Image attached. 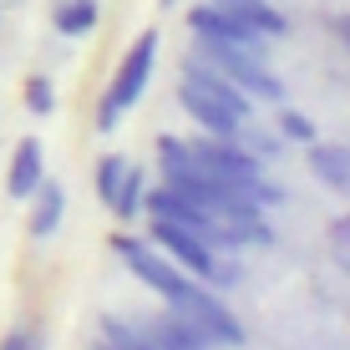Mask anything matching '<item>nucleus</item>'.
Wrapping results in <instances>:
<instances>
[{"instance_id": "6e6552de", "label": "nucleus", "mask_w": 350, "mask_h": 350, "mask_svg": "<svg viewBox=\"0 0 350 350\" xmlns=\"http://www.w3.org/2000/svg\"><path fill=\"white\" fill-rule=\"evenodd\" d=\"M178 102H183V112L203 127V137H239V127H244V117L228 112L219 96H208L203 87H193V81L178 87Z\"/></svg>"}, {"instance_id": "a211bd4d", "label": "nucleus", "mask_w": 350, "mask_h": 350, "mask_svg": "<svg viewBox=\"0 0 350 350\" xmlns=\"http://www.w3.org/2000/svg\"><path fill=\"white\" fill-rule=\"evenodd\" d=\"M122 173H127V158H122V152H107V158L96 163V198H102V203H112V193H117V183H122Z\"/></svg>"}, {"instance_id": "423d86ee", "label": "nucleus", "mask_w": 350, "mask_h": 350, "mask_svg": "<svg viewBox=\"0 0 350 350\" xmlns=\"http://www.w3.org/2000/svg\"><path fill=\"white\" fill-rule=\"evenodd\" d=\"M112 249H117V259H122L127 269H132V274H137L142 284L152 289V295H163V305H167V299H173L178 289H183V280H188V274L178 269V264L167 259V254H163L158 244H148V239H132V234H112Z\"/></svg>"}, {"instance_id": "9b49d317", "label": "nucleus", "mask_w": 350, "mask_h": 350, "mask_svg": "<svg viewBox=\"0 0 350 350\" xmlns=\"http://www.w3.org/2000/svg\"><path fill=\"white\" fill-rule=\"evenodd\" d=\"M148 335H152V345H158V350H213L208 335H203L193 320L173 315V310H163L158 320H148Z\"/></svg>"}, {"instance_id": "0eeeda50", "label": "nucleus", "mask_w": 350, "mask_h": 350, "mask_svg": "<svg viewBox=\"0 0 350 350\" xmlns=\"http://www.w3.org/2000/svg\"><path fill=\"white\" fill-rule=\"evenodd\" d=\"M188 26H193V36H203V41L244 46V51H254V56L269 51V41H264L259 31H249L244 21L234 16V10H224V5H219V0H213V5H193V10H188Z\"/></svg>"}, {"instance_id": "412c9836", "label": "nucleus", "mask_w": 350, "mask_h": 350, "mask_svg": "<svg viewBox=\"0 0 350 350\" xmlns=\"http://www.w3.org/2000/svg\"><path fill=\"white\" fill-rule=\"evenodd\" d=\"M0 350H46V340L31 330V325H16V330H5V340H0Z\"/></svg>"}, {"instance_id": "6ab92c4d", "label": "nucleus", "mask_w": 350, "mask_h": 350, "mask_svg": "<svg viewBox=\"0 0 350 350\" xmlns=\"http://www.w3.org/2000/svg\"><path fill=\"white\" fill-rule=\"evenodd\" d=\"M280 137H289V142H315V122H310L305 112H295V107H284V112H280Z\"/></svg>"}, {"instance_id": "20e7f679", "label": "nucleus", "mask_w": 350, "mask_h": 350, "mask_svg": "<svg viewBox=\"0 0 350 350\" xmlns=\"http://www.w3.org/2000/svg\"><path fill=\"white\" fill-rule=\"evenodd\" d=\"M167 310L183 315V320H193L213 345H244V325H239V315L213 295V289H203V280H193V274L183 280V289L167 299Z\"/></svg>"}, {"instance_id": "39448f33", "label": "nucleus", "mask_w": 350, "mask_h": 350, "mask_svg": "<svg viewBox=\"0 0 350 350\" xmlns=\"http://www.w3.org/2000/svg\"><path fill=\"white\" fill-rule=\"evenodd\" d=\"M152 244H158L163 254L173 259L178 269H183V274H193V280H203V284H213V280H234V269H224V264H219V249H213L203 234L183 228V224L152 219Z\"/></svg>"}, {"instance_id": "5701e85b", "label": "nucleus", "mask_w": 350, "mask_h": 350, "mask_svg": "<svg viewBox=\"0 0 350 350\" xmlns=\"http://www.w3.org/2000/svg\"><path fill=\"white\" fill-rule=\"evenodd\" d=\"M335 234H340V239H350V219H345V224H335Z\"/></svg>"}, {"instance_id": "f257e3e1", "label": "nucleus", "mask_w": 350, "mask_h": 350, "mask_svg": "<svg viewBox=\"0 0 350 350\" xmlns=\"http://www.w3.org/2000/svg\"><path fill=\"white\" fill-rule=\"evenodd\" d=\"M188 152H193V163L208 167L213 178H224V183H234V188L254 193L264 208L280 198V193L264 183V163H259V158H254V152H249L239 137H198V142H188Z\"/></svg>"}, {"instance_id": "aec40b11", "label": "nucleus", "mask_w": 350, "mask_h": 350, "mask_svg": "<svg viewBox=\"0 0 350 350\" xmlns=\"http://www.w3.org/2000/svg\"><path fill=\"white\" fill-rule=\"evenodd\" d=\"M26 107H31L36 117H51L56 92H51V81H46V77H31V81H26Z\"/></svg>"}, {"instance_id": "ddd939ff", "label": "nucleus", "mask_w": 350, "mask_h": 350, "mask_svg": "<svg viewBox=\"0 0 350 350\" xmlns=\"http://www.w3.org/2000/svg\"><path fill=\"white\" fill-rule=\"evenodd\" d=\"M219 5H224V10H234V16L244 21L249 31H259L264 41H280V36L289 31V21L269 5V0H219Z\"/></svg>"}, {"instance_id": "1a4fd4ad", "label": "nucleus", "mask_w": 350, "mask_h": 350, "mask_svg": "<svg viewBox=\"0 0 350 350\" xmlns=\"http://www.w3.org/2000/svg\"><path fill=\"white\" fill-rule=\"evenodd\" d=\"M46 178V148L36 137H21L16 152H10V173H5V193L10 198H31Z\"/></svg>"}, {"instance_id": "4468645a", "label": "nucleus", "mask_w": 350, "mask_h": 350, "mask_svg": "<svg viewBox=\"0 0 350 350\" xmlns=\"http://www.w3.org/2000/svg\"><path fill=\"white\" fill-rule=\"evenodd\" d=\"M310 167H315L320 183L350 193V148H335V142H310Z\"/></svg>"}, {"instance_id": "f03ea898", "label": "nucleus", "mask_w": 350, "mask_h": 350, "mask_svg": "<svg viewBox=\"0 0 350 350\" xmlns=\"http://www.w3.org/2000/svg\"><path fill=\"white\" fill-rule=\"evenodd\" d=\"M152 62H158V31H142L137 41L127 46L112 87H107L102 107H96V132H117V117L137 107V96L148 92V81H152Z\"/></svg>"}, {"instance_id": "7ed1b4c3", "label": "nucleus", "mask_w": 350, "mask_h": 350, "mask_svg": "<svg viewBox=\"0 0 350 350\" xmlns=\"http://www.w3.org/2000/svg\"><path fill=\"white\" fill-rule=\"evenodd\" d=\"M193 56H203L213 71H224L228 81H234L244 96H264V102H284V81L274 77L269 66H264V56L254 51H244V46H224V41H203L198 36V51Z\"/></svg>"}, {"instance_id": "f3484780", "label": "nucleus", "mask_w": 350, "mask_h": 350, "mask_svg": "<svg viewBox=\"0 0 350 350\" xmlns=\"http://www.w3.org/2000/svg\"><path fill=\"white\" fill-rule=\"evenodd\" d=\"M142 167H132L127 163V173H122V183H117V193H112V203L107 208L117 213V219H132V213H142Z\"/></svg>"}, {"instance_id": "4be33fe9", "label": "nucleus", "mask_w": 350, "mask_h": 350, "mask_svg": "<svg viewBox=\"0 0 350 350\" xmlns=\"http://www.w3.org/2000/svg\"><path fill=\"white\" fill-rule=\"evenodd\" d=\"M335 31H340V41L350 46V16H345V21H335Z\"/></svg>"}, {"instance_id": "dca6fc26", "label": "nucleus", "mask_w": 350, "mask_h": 350, "mask_svg": "<svg viewBox=\"0 0 350 350\" xmlns=\"http://www.w3.org/2000/svg\"><path fill=\"white\" fill-rule=\"evenodd\" d=\"M102 350H158V345H152L148 330H137V325L107 315V320H102Z\"/></svg>"}, {"instance_id": "f8f14e48", "label": "nucleus", "mask_w": 350, "mask_h": 350, "mask_svg": "<svg viewBox=\"0 0 350 350\" xmlns=\"http://www.w3.org/2000/svg\"><path fill=\"white\" fill-rule=\"evenodd\" d=\"M66 219V188L56 178H41V188L31 193V239H51Z\"/></svg>"}, {"instance_id": "9d476101", "label": "nucleus", "mask_w": 350, "mask_h": 350, "mask_svg": "<svg viewBox=\"0 0 350 350\" xmlns=\"http://www.w3.org/2000/svg\"><path fill=\"white\" fill-rule=\"evenodd\" d=\"M183 81H193V87H203L208 96H219V102L228 107V112H239V117H249V107H254V96H244L234 87V81L224 77V71H213L203 56H188L183 62Z\"/></svg>"}, {"instance_id": "b1692460", "label": "nucleus", "mask_w": 350, "mask_h": 350, "mask_svg": "<svg viewBox=\"0 0 350 350\" xmlns=\"http://www.w3.org/2000/svg\"><path fill=\"white\" fill-rule=\"evenodd\" d=\"M163 5H173V0H163Z\"/></svg>"}, {"instance_id": "2eb2a0df", "label": "nucleus", "mask_w": 350, "mask_h": 350, "mask_svg": "<svg viewBox=\"0 0 350 350\" xmlns=\"http://www.w3.org/2000/svg\"><path fill=\"white\" fill-rule=\"evenodd\" d=\"M96 21H102L96 0H66V5H56V31L62 36H92Z\"/></svg>"}]
</instances>
